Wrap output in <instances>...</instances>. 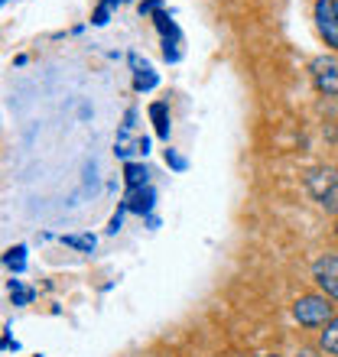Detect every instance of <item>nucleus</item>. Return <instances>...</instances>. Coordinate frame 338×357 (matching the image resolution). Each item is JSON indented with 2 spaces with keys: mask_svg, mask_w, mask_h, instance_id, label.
I'll use <instances>...</instances> for the list:
<instances>
[{
  "mask_svg": "<svg viewBox=\"0 0 338 357\" xmlns=\"http://www.w3.org/2000/svg\"><path fill=\"white\" fill-rule=\"evenodd\" d=\"M293 319L300 321L302 328H322L329 325L332 315V299L329 296H300L293 302Z\"/></svg>",
  "mask_w": 338,
  "mask_h": 357,
  "instance_id": "1",
  "label": "nucleus"
},
{
  "mask_svg": "<svg viewBox=\"0 0 338 357\" xmlns=\"http://www.w3.org/2000/svg\"><path fill=\"white\" fill-rule=\"evenodd\" d=\"M306 188H309V195L316 198L325 211L338 215V169H332V166L312 169L309 176H306Z\"/></svg>",
  "mask_w": 338,
  "mask_h": 357,
  "instance_id": "2",
  "label": "nucleus"
},
{
  "mask_svg": "<svg viewBox=\"0 0 338 357\" xmlns=\"http://www.w3.org/2000/svg\"><path fill=\"white\" fill-rule=\"evenodd\" d=\"M316 26H319L325 46L338 49V7H335V0H316Z\"/></svg>",
  "mask_w": 338,
  "mask_h": 357,
  "instance_id": "3",
  "label": "nucleus"
},
{
  "mask_svg": "<svg viewBox=\"0 0 338 357\" xmlns=\"http://www.w3.org/2000/svg\"><path fill=\"white\" fill-rule=\"evenodd\" d=\"M312 78L325 98H338V62L332 56H319L312 62Z\"/></svg>",
  "mask_w": 338,
  "mask_h": 357,
  "instance_id": "4",
  "label": "nucleus"
},
{
  "mask_svg": "<svg viewBox=\"0 0 338 357\" xmlns=\"http://www.w3.org/2000/svg\"><path fill=\"white\" fill-rule=\"evenodd\" d=\"M312 276L319 282L322 296H329V299L338 302V257H319L312 264Z\"/></svg>",
  "mask_w": 338,
  "mask_h": 357,
  "instance_id": "5",
  "label": "nucleus"
},
{
  "mask_svg": "<svg viewBox=\"0 0 338 357\" xmlns=\"http://www.w3.org/2000/svg\"><path fill=\"white\" fill-rule=\"evenodd\" d=\"M114 153L121 156V160H131V156H147L150 153V140L147 137H133V130H121L117 133V140H114Z\"/></svg>",
  "mask_w": 338,
  "mask_h": 357,
  "instance_id": "6",
  "label": "nucleus"
},
{
  "mask_svg": "<svg viewBox=\"0 0 338 357\" xmlns=\"http://www.w3.org/2000/svg\"><path fill=\"white\" fill-rule=\"evenodd\" d=\"M153 198H156V192H153L150 185H143V188H131V192H127V198H124V211H137V215H150Z\"/></svg>",
  "mask_w": 338,
  "mask_h": 357,
  "instance_id": "7",
  "label": "nucleus"
},
{
  "mask_svg": "<svg viewBox=\"0 0 338 357\" xmlns=\"http://www.w3.org/2000/svg\"><path fill=\"white\" fill-rule=\"evenodd\" d=\"M131 66H133V88L137 91H153L156 88V72H153L147 62H140V56H131Z\"/></svg>",
  "mask_w": 338,
  "mask_h": 357,
  "instance_id": "8",
  "label": "nucleus"
},
{
  "mask_svg": "<svg viewBox=\"0 0 338 357\" xmlns=\"http://www.w3.org/2000/svg\"><path fill=\"white\" fill-rule=\"evenodd\" d=\"M150 121H153V127H156V137H160V140H169V111L163 101L150 104Z\"/></svg>",
  "mask_w": 338,
  "mask_h": 357,
  "instance_id": "9",
  "label": "nucleus"
},
{
  "mask_svg": "<svg viewBox=\"0 0 338 357\" xmlns=\"http://www.w3.org/2000/svg\"><path fill=\"white\" fill-rule=\"evenodd\" d=\"M319 344H322V351L325 354H332V357H338V315L325 325V331L319 335Z\"/></svg>",
  "mask_w": 338,
  "mask_h": 357,
  "instance_id": "10",
  "label": "nucleus"
},
{
  "mask_svg": "<svg viewBox=\"0 0 338 357\" xmlns=\"http://www.w3.org/2000/svg\"><path fill=\"white\" fill-rule=\"evenodd\" d=\"M124 178H127L131 188H143L147 178H150V172H147V166H140V162H127V166H124Z\"/></svg>",
  "mask_w": 338,
  "mask_h": 357,
  "instance_id": "11",
  "label": "nucleus"
},
{
  "mask_svg": "<svg viewBox=\"0 0 338 357\" xmlns=\"http://www.w3.org/2000/svg\"><path fill=\"white\" fill-rule=\"evenodd\" d=\"M3 264H7L13 273H23V270H27V247H23V244L10 247L7 257H3Z\"/></svg>",
  "mask_w": 338,
  "mask_h": 357,
  "instance_id": "12",
  "label": "nucleus"
},
{
  "mask_svg": "<svg viewBox=\"0 0 338 357\" xmlns=\"http://www.w3.org/2000/svg\"><path fill=\"white\" fill-rule=\"evenodd\" d=\"M62 244L75 247V250H84V254H91V250H94V237L91 234H68V237H62Z\"/></svg>",
  "mask_w": 338,
  "mask_h": 357,
  "instance_id": "13",
  "label": "nucleus"
},
{
  "mask_svg": "<svg viewBox=\"0 0 338 357\" xmlns=\"http://www.w3.org/2000/svg\"><path fill=\"white\" fill-rule=\"evenodd\" d=\"M10 296H13V305H29L33 302V289L20 286V280H10Z\"/></svg>",
  "mask_w": 338,
  "mask_h": 357,
  "instance_id": "14",
  "label": "nucleus"
},
{
  "mask_svg": "<svg viewBox=\"0 0 338 357\" xmlns=\"http://www.w3.org/2000/svg\"><path fill=\"white\" fill-rule=\"evenodd\" d=\"M166 166L169 169H176V172H186L189 162H186V156H179L176 150H166Z\"/></svg>",
  "mask_w": 338,
  "mask_h": 357,
  "instance_id": "15",
  "label": "nucleus"
},
{
  "mask_svg": "<svg viewBox=\"0 0 338 357\" xmlns=\"http://www.w3.org/2000/svg\"><path fill=\"white\" fill-rule=\"evenodd\" d=\"M160 10V0H147V3H140V13L147 17V13H156Z\"/></svg>",
  "mask_w": 338,
  "mask_h": 357,
  "instance_id": "16",
  "label": "nucleus"
},
{
  "mask_svg": "<svg viewBox=\"0 0 338 357\" xmlns=\"http://www.w3.org/2000/svg\"><path fill=\"white\" fill-rule=\"evenodd\" d=\"M296 357H312V354H309V351H300V354H296Z\"/></svg>",
  "mask_w": 338,
  "mask_h": 357,
  "instance_id": "17",
  "label": "nucleus"
},
{
  "mask_svg": "<svg viewBox=\"0 0 338 357\" xmlns=\"http://www.w3.org/2000/svg\"><path fill=\"white\" fill-rule=\"evenodd\" d=\"M257 357H280V354H257Z\"/></svg>",
  "mask_w": 338,
  "mask_h": 357,
  "instance_id": "18",
  "label": "nucleus"
},
{
  "mask_svg": "<svg viewBox=\"0 0 338 357\" xmlns=\"http://www.w3.org/2000/svg\"><path fill=\"white\" fill-rule=\"evenodd\" d=\"M335 237H338V225H335Z\"/></svg>",
  "mask_w": 338,
  "mask_h": 357,
  "instance_id": "19",
  "label": "nucleus"
},
{
  "mask_svg": "<svg viewBox=\"0 0 338 357\" xmlns=\"http://www.w3.org/2000/svg\"><path fill=\"white\" fill-rule=\"evenodd\" d=\"M335 7H338V0H335Z\"/></svg>",
  "mask_w": 338,
  "mask_h": 357,
  "instance_id": "20",
  "label": "nucleus"
}]
</instances>
